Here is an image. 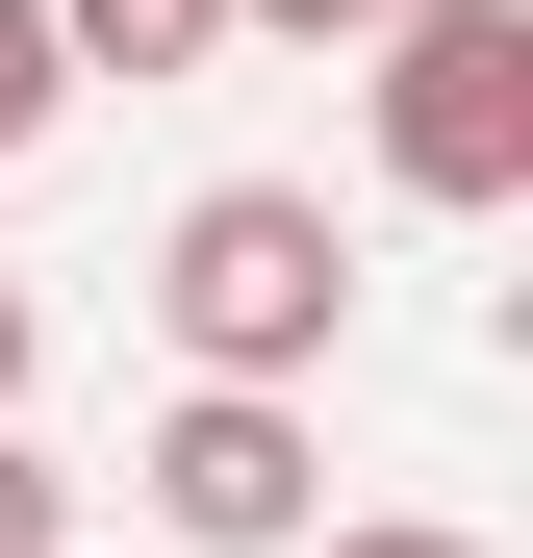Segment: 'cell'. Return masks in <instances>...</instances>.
<instances>
[{
	"label": "cell",
	"mask_w": 533,
	"mask_h": 558,
	"mask_svg": "<svg viewBox=\"0 0 533 558\" xmlns=\"http://www.w3.org/2000/svg\"><path fill=\"white\" fill-rule=\"evenodd\" d=\"M153 330L204 355L229 407H305L330 330H355V229L305 204V178H204V204L153 229Z\"/></svg>",
	"instance_id": "obj_1"
},
{
	"label": "cell",
	"mask_w": 533,
	"mask_h": 558,
	"mask_svg": "<svg viewBox=\"0 0 533 558\" xmlns=\"http://www.w3.org/2000/svg\"><path fill=\"white\" fill-rule=\"evenodd\" d=\"M229 26H305V51L355 26V51H381V26H432V0H229Z\"/></svg>",
	"instance_id": "obj_7"
},
{
	"label": "cell",
	"mask_w": 533,
	"mask_h": 558,
	"mask_svg": "<svg viewBox=\"0 0 533 558\" xmlns=\"http://www.w3.org/2000/svg\"><path fill=\"white\" fill-rule=\"evenodd\" d=\"M381 178L407 204H533V0H432V26H381Z\"/></svg>",
	"instance_id": "obj_2"
},
{
	"label": "cell",
	"mask_w": 533,
	"mask_h": 558,
	"mask_svg": "<svg viewBox=\"0 0 533 558\" xmlns=\"http://www.w3.org/2000/svg\"><path fill=\"white\" fill-rule=\"evenodd\" d=\"M51 533H76V483H51L26 432H0V558H51Z\"/></svg>",
	"instance_id": "obj_6"
},
{
	"label": "cell",
	"mask_w": 533,
	"mask_h": 558,
	"mask_svg": "<svg viewBox=\"0 0 533 558\" xmlns=\"http://www.w3.org/2000/svg\"><path fill=\"white\" fill-rule=\"evenodd\" d=\"M0 432H26V279H0Z\"/></svg>",
	"instance_id": "obj_8"
},
{
	"label": "cell",
	"mask_w": 533,
	"mask_h": 558,
	"mask_svg": "<svg viewBox=\"0 0 533 558\" xmlns=\"http://www.w3.org/2000/svg\"><path fill=\"white\" fill-rule=\"evenodd\" d=\"M305 508H330L305 407H229V381H178V432H153V533H204V558H305Z\"/></svg>",
	"instance_id": "obj_3"
},
{
	"label": "cell",
	"mask_w": 533,
	"mask_h": 558,
	"mask_svg": "<svg viewBox=\"0 0 533 558\" xmlns=\"http://www.w3.org/2000/svg\"><path fill=\"white\" fill-rule=\"evenodd\" d=\"M51 51H76V76H204L229 0H51Z\"/></svg>",
	"instance_id": "obj_4"
},
{
	"label": "cell",
	"mask_w": 533,
	"mask_h": 558,
	"mask_svg": "<svg viewBox=\"0 0 533 558\" xmlns=\"http://www.w3.org/2000/svg\"><path fill=\"white\" fill-rule=\"evenodd\" d=\"M51 102H76V51H51V0H0V153H51Z\"/></svg>",
	"instance_id": "obj_5"
},
{
	"label": "cell",
	"mask_w": 533,
	"mask_h": 558,
	"mask_svg": "<svg viewBox=\"0 0 533 558\" xmlns=\"http://www.w3.org/2000/svg\"><path fill=\"white\" fill-rule=\"evenodd\" d=\"M330 558H458V533H330Z\"/></svg>",
	"instance_id": "obj_9"
}]
</instances>
